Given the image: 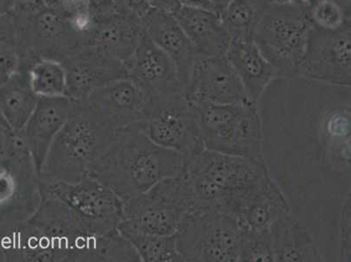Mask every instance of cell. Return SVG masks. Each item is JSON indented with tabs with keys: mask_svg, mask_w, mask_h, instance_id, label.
Segmentation results:
<instances>
[{
	"mask_svg": "<svg viewBox=\"0 0 351 262\" xmlns=\"http://www.w3.org/2000/svg\"><path fill=\"white\" fill-rule=\"evenodd\" d=\"M242 235L234 216L199 204L186 214L175 233L183 262H238Z\"/></svg>",
	"mask_w": 351,
	"mask_h": 262,
	"instance_id": "obj_8",
	"label": "cell"
},
{
	"mask_svg": "<svg viewBox=\"0 0 351 262\" xmlns=\"http://www.w3.org/2000/svg\"><path fill=\"white\" fill-rule=\"evenodd\" d=\"M226 58L234 70L247 97L257 104L277 73L254 40L232 39Z\"/></svg>",
	"mask_w": 351,
	"mask_h": 262,
	"instance_id": "obj_21",
	"label": "cell"
},
{
	"mask_svg": "<svg viewBox=\"0 0 351 262\" xmlns=\"http://www.w3.org/2000/svg\"><path fill=\"white\" fill-rule=\"evenodd\" d=\"M257 108L270 177L330 257L350 195V87L276 76Z\"/></svg>",
	"mask_w": 351,
	"mask_h": 262,
	"instance_id": "obj_1",
	"label": "cell"
},
{
	"mask_svg": "<svg viewBox=\"0 0 351 262\" xmlns=\"http://www.w3.org/2000/svg\"><path fill=\"white\" fill-rule=\"evenodd\" d=\"M70 108L71 99L66 95L40 98L23 128L37 175L43 170L54 139L68 120Z\"/></svg>",
	"mask_w": 351,
	"mask_h": 262,
	"instance_id": "obj_18",
	"label": "cell"
},
{
	"mask_svg": "<svg viewBox=\"0 0 351 262\" xmlns=\"http://www.w3.org/2000/svg\"><path fill=\"white\" fill-rule=\"evenodd\" d=\"M276 262L325 261L308 226L289 211L270 229Z\"/></svg>",
	"mask_w": 351,
	"mask_h": 262,
	"instance_id": "obj_22",
	"label": "cell"
},
{
	"mask_svg": "<svg viewBox=\"0 0 351 262\" xmlns=\"http://www.w3.org/2000/svg\"><path fill=\"white\" fill-rule=\"evenodd\" d=\"M10 0H0V14L8 12Z\"/></svg>",
	"mask_w": 351,
	"mask_h": 262,
	"instance_id": "obj_40",
	"label": "cell"
},
{
	"mask_svg": "<svg viewBox=\"0 0 351 262\" xmlns=\"http://www.w3.org/2000/svg\"><path fill=\"white\" fill-rule=\"evenodd\" d=\"M118 231L132 243L141 262H183L178 251L176 236L156 235L141 231L123 219Z\"/></svg>",
	"mask_w": 351,
	"mask_h": 262,
	"instance_id": "obj_26",
	"label": "cell"
},
{
	"mask_svg": "<svg viewBox=\"0 0 351 262\" xmlns=\"http://www.w3.org/2000/svg\"><path fill=\"white\" fill-rule=\"evenodd\" d=\"M173 15L200 57L226 56L232 38L219 14L181 6Z\"/></svg>",
	"mask_w": 351,
	"mask_h": 262,
	"instance_id": "obj_23",
	"label": "cell"
},
{
	"mask_svg": "<svg viewBox=\"0 0 351 262\" xmlns=\"http://www.w3.org/2000/svg\"><path fill=\"white\" fill-rule=\"evenodd\" d=\"M41 194L35 213L23 224V250L29 262H86L91 235L62 200Z\"/></svg>",
	"mask_w": 351,
	"mask_h": 262,
	"instance_id": "obj_5",
	"label": "cell"
},
{
	"mask_svg": "<svg viewBox=\"0 0 351 262\" xmlns=\"http://www.w3.org/2000/svg\"><path fill=\"white\" fill-rule=\"evenodd\" d=\"M351 198L341 204L337 228V261L349 262L351 258Z\"/></svg>",
	"mask_w": 351,
	"mask_h": 262,
	"instance_id": "obj_32",
	"label": "cell"
},
{
	"mask_svg": "<svg viewBox=\"0 0 351 262\" xmlns=\"http://www.w3.org/2000/svg\"><path fill=\"white\" fill-rule=\"evenodd\" d=\"M147 99L132 79L124 78L95 89L87 101L95 114L117 131L143 120Z\"/></svg>",
	"mask_w": 351,
	"mask_h": 262,
	"instance_id": "obj_17",
	"label": "cell"
},
{
	"mask_svg": "<svg viewBox=\"0 0 351 262\" xmlns=\"http://www.w3.org/2000/svg\"><path fill=\"white\" fill-rule=\"evenodd\" d=\"M12 130L0 128V167L5 169L8 163L9 140Z\"/></svg>",
	"mask_w": 351,
	"mask_h": 262,
	"instance_id": "obj_37",
	"label": "cell"
},
{
	"mask_svg": "<svg viewBox=\"0 0 351 262\" xmlns=\"http://www.w3.org/2000/svg\"><path fill=\"white\" fill-rule=\"evenodd\" d=\"M239 261L274 262V252L271 233H243Z\"/></svg>",
	"mask_w": 351,
	"mask_h": 262,
	"instance_id": "obj_30",
	"label": "cell"
},
{
	"mask_svg": "<svg viewBox=\"0 0 351 262\" xmlns=\"http://www.w3.org/2000/svg\"><path fill=\"white\" fill-rule=\"evenodd\" d=\"M184 166L180 152L156 145L137 123L116 131L113 142L88 175L126 201L165 178L180 175Z\"/></svg>",
	"mask_w": 351,
	"mask_h": 262,
	"instance_id": "obj_2",
	"label": "cell"
},
{
	"mask_svg": "<svg viewBox=\"0 0 351 262\" xmlns=\"http://www.w3.org/2000/svg\"><path fill=\"white\" fill-rule=\"evenodd\" d=\"M143 31L156 46L170 56L177 67L182 93L199 54L173 14L152 8L143 18Z\"/></svg>",
	"mask_w": 351,
	"mask_h": 262,
	"instance_id": "obj_20",
	"label": "cell"
},
{
	"mask_svg": "<svg viewBox=\"0 0 351 262\" xmlns=\"http://www.w3.org/2000/svg\"><path fill=\"white\" fill-rule=\"evenodd\" d=\"M138 123L153 142L180 152L184 163L206 150L196 112L183 93L147 99Z\"/></svg>",
	"mask_w": 351,
	"mask_h": 262,
	"instance_id": "obj_10",
	"label": "cell"
},
{
	"mask_svg": "<svg viewBox=\"0 0 351 262\" xmlns=\"http://www.w3.org/2000/svg\"><path fill=\"white\" fill-rule=\"evenodd\" d=\"M124 65L128 78L142 89L147 98L182 93L180 75L173 60L145 33Z\"/></svg>",
	"mask_w": 351,
	"mask_h": 262,
	"instance_id": "obj_16",
	"label": "cell"
},
{
	"mask_svg": "<svg viewBox=\"0 0 351 262\" xmlns=\"http://www.w3.org/2000/svg\"><path fill=\"white\" fill-rule=\"evenodd\" d=\"M0 128H5V129H10V128H9L8 126V123H6L4 117H3L1 110H0Z\"/></svg>",
	"mask_w": 351,
	"mask_h": 262,
	"instance_id": "obj_42",
	"label": "cell"
},
{
	"mask_svg": "<svg viewBox=\"0 0 351 262\" xmlns=\"http://www.w3.org/2000/svg\"><path fill=\"white\" fill-rule=\"evenodd\" d=\"M351 23L328 31L313 25L298 76L337 86L351 84Z\"/></svg>",
	"mask_w": 351,
	"mask_h": 262,
	"instance_id": "obj_13",
	"label": "cell"
},
{
	"mask_svg": "<svg viewBox=\"0 0 351 262\" xmlns=\"http://www.w3.org/2000/svg\"><path fill=\"white\" fill-rule=\"evenodd\" d=\"M152 8L174 14L181 8L180 0H149Z\"/></svg>",
	"mask_w": 351,
	"mask_h": 262,
	"instance_id": "obj_38",
	"label": "cell"
},
{
	"mask_svg": "<svg viewBox=\"0 0 351 262\" xmlns=\"http://www.w3.org/2000/svg\"><path fill=\"white\" fill-rule=\"evenodd\" d=\"M14 21L25 62L38 59L63 62L82 46V34L71 19L53 9L47 8L27 17L14 19Z\"/></svg>",
	"mask_w": 351,
	"mask_h": 262,
	"instance_id": "obj_12",
	"label": "cell"
},
{
	"mask_svg": "<svg viewBox=\"0 0 351 262\" xmlns=\"http://www.w3.org/2000/svg\"><path fill=\"white\" fill-rule=\"evenodd\" d=\"M66 73V97L87 100L95 89L128 78L125 65L93 47L81 46L62 62Z\"/></svg>",
	"mask_w": 351,
	"mask_h": 262,
	"instance_id": "obj_15",
	"label": "cell"
},
{
	"mask_svg": "<svg viewBox=\"0 0 351 262\" xmlns=\"http://www.w3.org/2000/svg\"><path fill=\"white\" fill-rule=\"evenodd\" d=\"M183 95L190 104L199 102L216 104L252 102L226 56L197 58L184 83Z\"/></svg>",
	"mask_w": 351,
	"mask_h": 262,
	"instance_id": "obj_14",
	"label": "cell"
},
{
	"mask_svg": "<svg viewBox=\"0 0 351 262\" xmlns=\"http://www.w3.org/2000/svg\"><path fill=\"white\" fill-rule=\"evenodd\" d=\"M114 136L116 131L95 114L87 100H71L68 120L51 145L38 180L43 183L82 180Z\"/></svg>",
	"mask_w": 351,
	"mask_h": 262,
	"instance_id": "obj_4",
	"label": "cell"
},
{
	"mask_svg": "<svg viewBox=\"0 0 351 262\" xmlns=\"http://www.w3.org/2000/svg\"><path fill=\"white\" fill-rule=\"evenodd\" d=\"M213 1H215L217 8H218V11L219 12L220 9H221L229 0H213Z\"/></svg>",
	"mask_w": 351,
	"mask_h": 262,
	"instance_id": "obj_41",
	"label": "cell"
},
{
	"mask_svg": "<svg viewBox=\"0 0 351 262\" xmlns=\"http://www.w3.org/2000/svg\"><path fill=\"white\" fill-rule=\"evenodd\" d=\"M312 27L307 3L267 6L254 41L277 76L298 75Z\"/></svg>",
	"mask_w": 351,
	"mask_h": 262,
	"instance_id": "obj_7",
	"label": "cell"
},
{
	"mask_svg": "<svg viewBox=\"0 0 351 262\" xmlns=\"http://www.w3.org/2000/svg\"><path fill=\"white\" fill-rule=\"evenodd\" d=\"M22 69L27 75L32 91L39 98L57 97L66 95V73L60 62L49 59H38L23 62Z\"/></svg>",
	"mask_w": 351,
	"mask_h": 262,
	"instance_id": "obj_28",
	"label": "cell"
},
{
	"mask_svg": "<svg viewBox=\"0 0 351 262\" xmlns=\"http://www.w3.org/2000/svg\"><path fill=\"white\" fill-rule=\"evenodd\" d=\"M289 211L291 209L288 200L273 182L236 219L243 233L269 232L274 222Z\"/></svg>",
	"mask_w": 351,
	"mask_h": 262,
	"instance_id": "obj_24",
	"label": "cell"
},
{
	"mask_svg": "<svg viewBox=\"0 0 351 262\" xmlns=\"http://www.w3.org/2000/svg\"><path fill=\"white\" fill-rule=\"evenodd\" d=\"M39 99L32 91L23 69L0 87V110L12 130L23 129Z\"/></svg>",
	"mask_w": 351,
	"mask_h": 262,
	"instance_id": "obj_25",
	"label": "cell"
},
{
	"mask_svg": "<svg viewBox=\"0 0 351 262\" xmlns=\"http://www.w3.org/2000/svg\"><path fill=\"white\" fill-rule=\"evenodd\" d=\"M23 62L16 33L0 36V87L21 71Z\"/></svg>",
	"mask_w": 351,
	"mask_h": 262,
	"instance_id": "obj_31",
	"label": "cell"
},
{
	"mask_svg": "<svg viewBox=\"0 0 351 262\" xmlns=\"http://www.w3.org/2000/svg\"><path fill=\"white\" fill-rule=\"evenodd\" d=\"M196 204L239 216L273 184L264 162L205 150L184 163Z\"/></svg>",
	"mask_w": 351,
	"mask_h": 262,
	"instance_id": "obj_3",
	"label": "cell"
},
{
	"mask_svg": "<svg viewBox=\"0 0 351 262\" xmlns=\"http://www.w3.org/2000/svg\"><path fill=\"white\" fill-rule=\"evenodd\" d=\"M269 4H293V3H307L308 5L311 0H267Z\"/></svg>",
	"mask_w": 351,
	"mask_h": 262,
	"instance_id": "obj_39",
	"label": "cell"
},
{
	"mask_svg": "<svg viewBox=\"0 0 351 262\" xmlns=\"http://www.w3.org/2000/svg\"><path fill=\"white\" fill-rule=\"evenodd\" d=\"M269 5L267 0H229L219 15L232 39L254 40Z\"/></svg>",
	"mask_w": 351,
	"mask_h": 262,
	"instance_id": "obj_27",
	"label": "cell"
},
{
	"mask_svg": "<svg viewBox=\"0 0 351 262\" xmlns=\"http://www.w3.org/2000/svg\"><path fill=\"white\" fill-rule=\"evenodd\" d=\"M89 3L90 0H58L56 11L62 12L69 17L89 14Z\"/></svg>",
	"mask_w": 351,
	"mask_h": 262,
	"instance_id": "obj_35",
	"label": "cell"
},
{
	"mask_svg": "<svg viewBox=\"0 0 351 262\" xmlns=\"http://www.w3.org/2000/svg\"><path fill=\"white\" fill-rule=\"evenodd\" d=\"M47 8L44 0H10L8 14L14 19L27 17Z\"/></svg>",
	"mask_w": 351,
	"mask_h": 262,
	"instance_id": "obj_34",
	"label": "cell"
},
{
	"mask_svg": "<svg viewBox=\"0 0 351 262\" xmlns=\"http://www.w3.org/2000/svg\"><path fill=\"white\" fill-rule=\"evenodd\" d=\"M195 204L189 181L181 172L124 201L123 219L143 232L171 235Z\"/></svg>",
	"mask_w": 351,
	"mask_h": 262,
	"instance_id": "obj_9",
	"label": "cell"
},
{
	"mask_svg": "<svg viewBox=\"0 0 351 262\" xmlns=\"http://www.w3.org/2000/svg\"><path fill=\"white\" fill-rule=\"evenodd\" d=\"M190 105L196 112L206 150L264 162L263 126L256 104Z\"/></svg>",
	"mask_w": 351,
	"mask_h": 262,
	"instance_id": "obj_6",
	"label": "cell"
},
{
	"mask_svg": "<svg viewBox=\"0 0 351 262\" xmlns=\"http://www.w3.org/2000/svg\"><path fill=\"white\" fill-rule=\"evenodd\" d=\"M40 193L65 203L89 235H104L117 229L123 219L124 201L106 184L91 176L75 183L39 181Z\"/></svg>",
	"mask_w": 351,
	"mask_h": 262,
	"instance_id": "obj_11",
	"label": "cell"
},
{
	"mask_svg": "<svg viewBox=\"0 0 351 262\" xmlns=\"http://www.w3.org/2000/svg\"><path fill=\"white\" fill-rule=\"evenodd\" d=\"M142 21L117 14L92 19L82 34V46L93 47L114 59L125 62L143 36Z\"/></svg>",
	"mask_w": 351,
	"mask_h": 262,
	"instance_id": "obj_19",
	"label": "cell"
},
{
	"mask_svg": "<svg viewBox=\"0 0 351 262\" xmlns=\"http://www.w3.org/2000/svg\"><path fill=\"white\" fill-rule=\"evenodd\" d=\"M118 14L142 21L152 8L149 0H114Z\"/></svg>",
	"mask_w": 351,
	"mask_h": 262,
	"instance_id": "obj_33",
	"label": "cell"
},
{
	"mask_svg": "<svg viewBox=\"0 0 351 262\" xmlns=\"http://www.w3.org/2000/svg\"><path fill=\"white\" fill-rule=\"evenodd\" d=\"M308 14L313 25L324 30L336 31L351 23L350 12L334 0H311Z\"/></svg>",
	"mask_w": 351,
	"mask_h": 262,
	"instance_id": "obj_29",
	"label": "cell"
},
{
	"mask_svg": "<svg viewBox=\"0 0 351 262\" xmlns=\"http://www.w3.org/2000/svg\"><path fill=\"white\" fill-rule=\"evenodd\" d=\"M182 8L190 9H196V10H203L216 12L219 14L218 8L213 0H180Z\"/></svg>",
	"mask_w": 351,
	"mask_h": 262,
	"instance_id": "obj_36",
	"label": "cell"
}]
</instances>
